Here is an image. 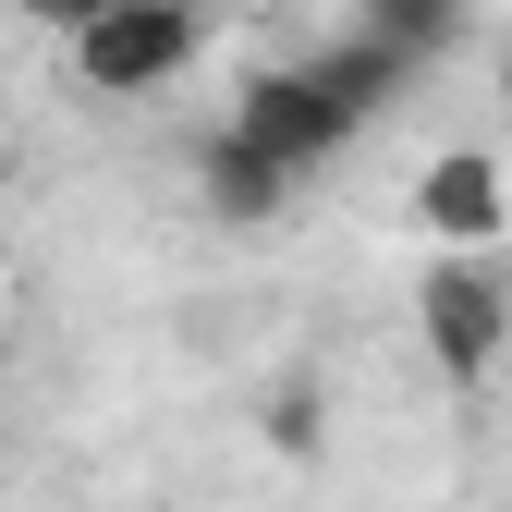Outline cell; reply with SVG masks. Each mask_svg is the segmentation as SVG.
Here are the masks:
<instances>
[{
    "instance_id": "5b68a950",
    "label": "cell",
    "mask_w": 512,
    "mask_h": 512,
    "mask_svg": "<svg viewBox=\"0 0 512 512\" xmlns=\"http://www.w3.org/2000/svg\"><path fill=\"white\" fill-rule=\"evenodd\" d=\"M196 196H208V220H220V232H269V220L293 208V171H281L269 147H244L232 122H220V135L196 147Z\"/></svg>"
},
{
    "instance_id": "30bf717a",
    "label": "cell",
    "mask_w": 512,
    "mask_h": 512,
    "mask_svg": "<svg viewBox=\"0 0 512 512\" xmlns=\"http://www.w3.org/2000/svg\"><path fill=\"white\" fill-rule=\"evenodd\" d=\"M500 281H512V269H500Z\"/></svg>"
},
{
    "instance_id": "8992f818",
    "label": "cell",
    "mask_w": 512,
    "mask_h": 512,
    "mask_svg": "<svg viewBox=\"0 0 512 512\" xmlns=\"http://www.w3.org/2000/svg\"><path fill=\"white\" fill-rule=\"evenodd\" d=\"M305 74H317V86H330V98H342L354 122H378V110H391V98L415 86V61H403L391 37H366V25H354V37H330V49H317V61H305Z\"/></svg>"
},
{
    "instance_id": "6da1fadb",
    "label": "cell",
    "mask_w": 512,
    "mask_h": 512,
    "mask_svg": "<svg viewBox=\"0 0 512 512\" xmlns=\"http://www.w3.org/2000/svg\"><path fill=\"white\" fill-rule=\"evenodd\" d=\"M415 342H427V366L452 378V391L500 378V354H512V281L488 269V244H439V256H427V281H415Z\"/></svg>"
},
{
    "instance_id": "ba28073f",
    "label": "cell",
    "mask_w": 512,
    "mask_h": 512,
    "mask_svg": "<svg viewBox=\"0 0 512 512\" xmlns=\"http://www.w3.org/2000/svg\"><path fill=\"white\" fill-rule=\"evenodd\" d=\"M256 439H269L281 464H317V452H330V403L293 378V391H269V403H256Z\"/></svg>"
},
{
    "instance_id": "277c9868",
    "label": "cell",
    "mask_w": 512,
    "mask_h": 512,
    "mask_svg": "<svg viewBox=\"0 0 512 512\" xmlns=\"http://www.w3.org/2000/svg\"><path fill=\"white\" fill-rule=\"evenodd\" d=\"M403 208H415L427 244H500V232H512V171H500L488 147H452V159H427V171H415V196H403Z\"/></svg>"
},
{
    "instance_id": "3957f363",
    "label": "cell",
    "mask_w": 512,
    "mask_h": 512,
    "mask_svg": "<svg viewBox=\"0 0 512 512\" xmlns=\"http://www.w3.org/2000/svg\"><path fill=\"white\" fill-rule=\"evenodd\" d=\"M232 135H244V147H269V159L305 183V171H330V159L366 135V122H354L330 86H317L305 61H256V74L232 86Z\"/></svg>"
},
{
    "instance_id": "9c48e42d",
    "label": "cell",
    "mask_w": 512,
    "mask_h": 512,
    "mask_svg": "<svg viewBox=\"0 0 512 512\" xmlns=\"http://www.w3.org/2000/svg\"><path fill=\"white\" fill-rule=\"evenodd\" d=\"M0 13H25V25H86L98 0H0Z\"/></svg>"
},
{
    "instance_id": "52a82bcc",
    "label": "cell",
    "mask_w": 512,
    "mask_h": 512,
    "mask_svg": "<svg viewBox=\"0 0 512 512\" xmlns=\"http://www.w3.org/2000/svg\"><path fill=\"white\" fill-rule=\"evenodd\" d=\"M354 25H366V37H391V49L415 61V74H427L439 49H464V25H476V0H354Z\"/></svg>"
},
{
    "instance_id": "7a4b0ae2",
    "label": "cell",
    "mask_w": 512,
    "mask_h": 512,
    "mask_svg": "<svg viewBox=\"0 0 512 512\" xmlns=\"http://www.w3.org/2000/svg\"><path fill=\"white\" fill-rule=\"evenodd\" d=\"M196 0H98L86 25H61V49H74V86L86 98H159L183 61H196Z\"/></svg>"
}]
</instances>
